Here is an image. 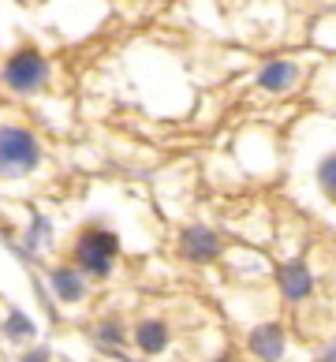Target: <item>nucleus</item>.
Here are the masks:
<instances>
[{
	"label": "nucleus",
	"instance_id": "nucleus-1",
	"mask_svg": "<svg viewBox=\"0 0 336 362\" xmlns=\"http://www.w3.org/2000/svg\"><path fill=\"white\" fill-rule=\"evenodd\" d=\"M116 258H120V235L105 224H86L79 228L75 243H71V265L86 280H109L116 269Z\"/></svg>",
	"mask_w": 336,
	"mask_h": 362
},
{
	"label": "nucleus",
	"instance_id": "nucleus-2",
	"mask_svg": "<svg viewBox=\"0 0 336 362\" xmlns=\"http://www.w3.org/2000/svg\"><path fill=\"white\" fill-rule=\"evenodd\" d=\"M49 78H52L49 57L37 45H19L4 64H0V83H4V90L19 93V98L42 93L49 86Z\"/></svg>",
	"mask_w": 336,
	"mask_h": 362
},
{
	"label": "nucleus",
	"instance_id": "nucleus-3",
	"mask_svg": "<svg viewBox=\"0 0 336 362\" xmlns=\"http://www.w3.org/2000/svg\"><path fill=\"white\" fill-rule=\"evenodd\" d=\"M42 142L30 127L23 124H0V176L19 180L42 165Z\"/></svg>",
	"mask_w": 336,
	"mask_h": 362
},
{
	"label": "nucleus",
	"instance_id": "nucleus-4",
	"mask_svg": "<svg viewBox=\"0 0 336 362\" xmlns=\"http://www.w3.org/2000/svg\"><path fill=\"white\" fill-rule=\"evenodd\" d=\"M176 258L183 265H195V269H206V265H217L224 258V235H221V228H213L206 221H191V224H183L180 232H176Z\"/></svg>",
	"mask_w": 336,
	"mask_h": 362
},
{
	"label": "nucleus",
	"instance_id": "nucleus-5",
	"mask_svg": "<svg viewBox=\"0 0 336 362\" xmlns=\"http://www.w3.org/2000/svg\"><path fill=\"white\" fill-rule=\"evenodd\" d=\"M273 280H277V291L288 306H303L314 299L318 291V276L311 269L306 258H288V262H277L273 265Z\"/></svg>",
	"mask_w": 336,
	"mask_h": 362
},
{
	"label": "nucleus",
	"instance_id": "nucleus-6",
	"mask_svg": "<svg viewBox=\"0 0 336 362\" xmlns=\"http://www.w3.org/2000/svg\"><path fill=\"white\" fill-rule=\"evenodd\" d=\"M303 83V64L295 57H265L258 64V71H254V90L265 93V98H284L291 93L295 86Z\"/></svg>",
	"mask_w": 336,
	"mask_h": 362
},
{
	"label": "nucleus",
	"instance_id": "nucleus-7",
	"mask_svg": "<svg viewBox=\"0 0 336 362\" xmlns=\"http://www.w3.org/2000/svg\"><path fill=\"white\" fill-rule=\"evenodd\" d=\"M243 347H247V355L254 362H284V355H288V325L280 317H265V321L247 329Z\"/></svg>",
	"mask_w": 336,
	"mask_h": 362
},
{
	"label": "nucleus",
	"instance_id": "nucleus-8",
	"mask_svg": "<svg viewBox=\"0 0 336 362\" xmlns=\"http://www.w3.org/2000/svg\"><path fill=\"white\" fill-rule=\"evenodd\" d=\"M131 344L146 358H161L172 347V321L161 314H146L131 325Z\"/></svg>",
	"mask_w": 336,
	"mask_h": 362
},
{
	"label": "nucleus",
	"instance_id": "nucleus-9",
	"mask_svg": "<svg viewBox=\"0 0 336 362\" xmlns=\"http://www.w3.org/2000/svg\"><path fill=\"white\" fill-rule=\"evenodd\" d=\"M45 280H49L52 299L64 303V306H79V303H86V295H90V280L79 273L71 262H57L45 273Z\"/></svg>",
	"mask_w": 336,
	"mask_h": 362
},
{
	"label": "nucleus",
	"instance_id": "nucleus-10",
	"mask_svg": "<svg viewBox=\"0 0 336 362\" xmlns=\"http://www.w3.org/2000/svg\"><path fill=\"white\" fill-rule=\"evenodd\" d=\"M127 340H131V329H127V321L120 314L98 317V325H93V344L98 347H105V351H120Z\"/></svg>",
	"mask_w": 336,
	"mask_h": 362
},
{
	"label": "nucleus",
	"instance_id": "nucleus-11",
	"mask_svg": "<svg viewBox=\"0 0 336 362\" xmlns=\"http://www.w3.org/2000/svg\"><path fill=\"white\" fill-rule=\"evenodd\" d=\"M314 191L321 194V202L336 209V150H325L314 165Z\"/></svg>",
	"mask_w": 336,
	"mask_h": 362
},
{
	"label": "nucleus",
	"instance_id": "nucleus-12",
	"mask_svg": "<svg viewBox=\"0 0 336 362\" xmlns=\"http://www.w3.org/2000/svg\"><path fill=\"white\" fill-rule=\"evenodd\" d=\"M0 337H4L8 344H34L37 325H34V321L26 317L23 310H8L4 321H0Z\"/></svg>",
	"mask_w": 336,
	"mask_h": 362
},
{
	"label": "nucleus",
	"instance_id": "nucleus-13",
	"mask_svg": "<svg viewBox=\"0 0 336 362\" xmlns=\"http://www.w3.org/2000/svg\"><path fill=\"white\" fill-rule=\"evenodd\" d=\"M16 362H52V347L49 344H26L16 355Z\"/></svg>",
	"mask_w": 336,
	"mask_h": 362
},
{
	"label": "nucleus",
	"instance_id": "nucleus-14",
	"mask_svg": "<svg viewBox=\"0 0 336 362\" xmlns=\"http://www.w3.org/2000/svg\"><path fill=\"white\" fill-rule=\"evenodd\" d=\"M314 362H336V332H332L325 344H321V351L314 355Z\"/></svg>",
	"mask_w": 336,
	"mask_h": 362
},
{
	"label": "nucleus",
	"instance_id": "nucleus-15",
	"mask_svg": "<svg viewBox=\"0 0 336 362\" xmlns=\"http://www.w3.org/2000/svg\"><path fill=\"white\" fill-rule=\"evenodd\" d=\"M209 362H239L232 351H224V355H217V358H209Z\"/></svg>",
	"mask_w": 336,
	"mask_h": 362
}]
</instances>
